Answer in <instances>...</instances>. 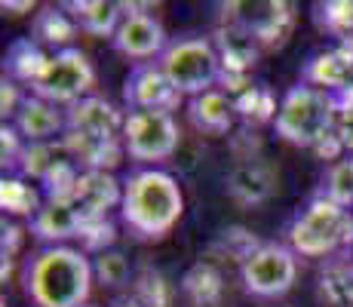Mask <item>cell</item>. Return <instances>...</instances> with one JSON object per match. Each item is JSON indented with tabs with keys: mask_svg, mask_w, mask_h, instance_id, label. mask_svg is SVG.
I'll return each mask as SVG.
<instances>
[{
	"mask_svg": "<svg viewBox=\"0 0 353 307\" xmlns=\"http://www.w3.org/2000/svg\"><path fill=\"white\" fill-rule=\"evenodd\" d=\"M185 212V194L175 175L163 169H135L123 179L120 221L139 240H163Z\"/></svg>",
	"mask_w": 353,
	"mask_h": 307,
	"instance_id": "obj_1",
	"label": "cell"
},
{
	"mask_svg": "<svg viewBox=\"0 0 353 307\" xmlns=\"http://www.w3.org/2000/svg\"><path fill=\"white\" fill-rule=\"evenodd\" d=\"M92 261L74 246H46L25 268V292L37 307H86L92 292Z\"/></svg>",
	"mask_w": 353,
	"mask_h": 307,
	"instance_id": "obj_2",
	"label": "cell"
},
{
	"mask_svg": "<svg viewBox=\"0 0 353 307\" xmlns=\"http://www.w3.org/2000/svg\"><path fill=\"white\" fill-rule=\"evenodd\" d=\"M338 111H341V99L335 92H325L310 83H295L280 99L274 129L289 145L314 151L325 135L335 132Z\"/></svg>",
	"mask_w": 353,
	"mask_h": 307,
	"instance_id": "obj_3",
	"label": "cell"
},
{
	"mask_svg": "<svg viewBox=\"0 0 353 307\" xmlns=\"http://www.w3.org/2000/svg\"><path fill=\"white\" fill-rule=\"evenodd\" d=\"M289 249L301 258H335L353 249V209L316 194L289 224Z\"/></svg>",
	"mask_w": 353,
	"mask_h": 307,
	"instance_id": "obj_4",
	"label": "cell"
},
{
	"mask_svg": "<svg viewBox=\"0 0 353 307\" xmlns=\"http://www.w3.org/2000/svg\"><path fill=\"white\" fill-rule=\"evenodd\" d=\"M166 77L181 95H203L209 90H219L221 83V59L212 37H179L166 46L160 59Z\"/></svg>",
	"mask_w": 353,
	"mask_h": 307,
	"instance_id": "obj_5",
	"label": "cell"
},
{
	"mask_svg": "<svg viewBox=\"0 0 353 307\" xmlns=\"http://www.w3.org/2000/svg\"><path fill=\"white\" fill-rule=\"evenodd\" d=\"M92 86H96V68H92L90 56L77 46L62 52H50L40 77L34 80L31 95L46 99L52 105H77V101L90 99Z\"/></svg>",
	"mask_w": 353,
	"mask_h": 307,
	"instance_id": "obj_6",
	"label": "cell"
},
{
	"mask_svg": "<svg viewBox=\"0 0 353 307\" xmlns=\"http://www.w3.org/2000/svg\"><path fill=\"white\" fill-rule=\"evenodd\" d=\"M181 129L169 111H129L123 123V148L135 163H163L175 157Z\"/></svg>",
	"mask_w": 353,
	"mask_h": 307,
	"instance_id": "obj_7",
	"label": "cell"
},
{
	"mask_svg": "<svg viewBox=\"0 0 353 307\" xmlns=\"http://www.w3.org/2000/svg\"><path fill=\"white\" fill-rule=\"evenodd\" d=\"M298 255L283 243H261L240 264L243 289L255 298H280L295 286Z\"/></svg>",
	"mask_w": 353,
	"mask_h": 307,
	"instance_id": "obj_8",
	"label": "cell"
},
{
	"mask_svg": "<svg viewBox=\"0 0 353 307\" xmlns=\"http://www.w3.org/2000/svg\"><path fill=\"white\" fill-rule=\"evenodd\" d=\"M225 22L246 28L264 50H280L295 28V6L283 0H255V3H225Z\"/></svg>",
	"mask_w": 353,
	"mask_h": 307,
	"instance_id": "obj_9",
	"label": "cell"
},
{
	"mask_svg": "<svg viewBox=\"0 0 353 307\" xmlns=\"http://www.w3.org/2000/svg\"><path fill=\"white\" fill-rule=\"evenodd\" d=\"M123 10L126 16L111 40L114 50L126 59H135V65L139 61H154V59L160 61L169 46L166 28L160 25V19L151 16V12H141L139 3H123Z\"/></svg>",
	"mask_w": 353,
	"mask_h": 307,
	"instance_id": "obj_10",
	"label": "cell"
},
{
	"mask_svg": "<svg viewBox=\"0 0 353 307\" xmlns=\"http://www.w3.org/2000/svg\"><path fill=\"white\" fill-rule=\"evenodd\" d=\"M123 101L129 111H169L181 105V92L166 77L160 61H139L129 68L123 83Z\"/></svg>",
	"mask_w": 353,
	"mask_h": 307,
	"instance_id": "obj_11",
	"label": "cell"
},
{
	"mask_svg": "<svg viewBox=\"0 0 353 307\" xmlns=\"http://www.w3.org/2000/svg\"><path fill=\"white\" fill-rule=\"evenodd\" d=\"M301 83L320 86L325 92L344 95L353 90V40H338L329 50H320L307 59L301 71Z\"/></svg>",
	"mask_w": 353,
	"mask_h": 307,
	"instance_id": "obj_12",
	"label": "cell"
},
{
	"mask_svg": "<svg viewBox=\"0 0 353 307\" xmlns=\"http://www.w3.org/2000/svg\"><path fill=\"white\" fill-rule=\"evenodd\" d=\"M276 181L280 172L270 160L252 157V160H240L228 172V197L240 206H258V203L270 200L276 194Z\"/></svg>",
	"mask_w": 353,
	"mask_h": 307,
	"instance_id": "obj_13",
	"label": "cell"
},
{
	"mask_svg": "<svg viewBox=\"0 0 353 307\" xmlns=\"http://www.w3.org/2000/svg\"><path fill=\"white\" fill-rule=\"evenodd\" d=\"M71 203L80 209L83 221H101V218H108L111 209H120V203H123V181L114 179V172L83 169Z\"/></svg>",
	"mask_w": 353,
	"mask_h": 307,
	"instance_id": "obj_14",
	"label": "cell"
},
{
	"mask_svg": "<svg viewBox=\"0 0 353 307\" xmlns=\"http://www.w3.org/2000/svg\"><path fill=\"white\" fill-rule=\"evenodd\" d=\"M65 123H68L65 132H83V135H96V139H123L126 114L108 99L90 95V99L68 108Z\"/></svg>",
	"mask_w": 353,
	"mask_h": 307,
	"instance_id": "obj_15",
	"label": "cell"
},
{
	"mask_svg": "<svg viewBox=\"0 0 353 307\" xmlns=\"http://www.w3.org/2000/svg\"><path fill=\"white\" fill-rule=\"evenodd\" d=\"M12 126L19 129V135L28 145H37V141H56V135L62 139L68 123H65V111L59 105L37 99V95H25Z\"/></svg>",
	"mask_w": 353,
	"mask_h": 307,
	"instance_id": "obj_16",
	"label": "cell"
},
{
	"mask_svg": "<svg viewBox=\"0 0 353 307\" xmlns=\"http://www.w3.org/2000/svg\"><path fill=\"white\" fill-rule=\"evenodd\" d=\"M83 224V215L71 200H43V206L31 218V234L46 246H65V240L80 237Z\"/></svg>",
	"mask_w": 353,
	"mask_h": 307,
	"instance_id": "obj_17",
	"label": "cell"
},
{
	"mask_svg": "<svg viewBox=\"0 0 353 307\" xmlns=\"http://www.w3.org/2000/svg\"><path fill=\"white\" fill-rule=\"evenodd\" d=\"M212 43H215V50H219L225 74H249L264 50L252 34L234 22H221L212 34Z\"/></svg>",
	"mask_w": 353,
	"mask_h": 307,
	"instance_id": "obj_18",
	"label": "cell"
},
{
	"mask_svg": "<svg viewBox=\"0 0 353 307\" xmlns=\"http://www.w3.org/2000/svg\"><path fill=\"white\" fill-rule=\"evenodd\" d=\"M188 117H191L194 129L203 135H230L234 123L240 120L236 117V108H234V99L221 90H209L203 95H194L188 101Z\"/></svg>",
	"mask_w": 353,
	"mask_h": 307,
	"instance_id": "obj_19",
	"label": "cell"
},
{
	"mask_svg": "<svg viewBox=\"0 0 353 307\" xmlns=\"http://www.w3.org/2000/svg\"><path fill=\"white\" fill-rule=\"evenodd\" d=\"M62 6L71 12L77 28L92 34V37L114 40V34H117L120 22H123V16H126L123 3H117V0H68Z\"/></svg>",
	"mask_w": 353,
	"mask_h": 307,
	"instance_id": "obj_20",
	"label": "cell"
},
{
	"mask_svg": "<svg viewBox=\"0 0 353 307\" xmlns=\"http://www.w3.org/2000/svg\"><path fill=\"white\" fill-rule=\"evenodd\" d=\"M77 22L71 19V12L65 10L62 3L59 6H43L40 12H34V22H31V34L28 37L34 43H40L43 50L52 52H62L74 46V37H77Z\"/></svg>",
	"mask_w": 353,
	"mask_h": 307,
	"instance_id": "obj_21",
	"label": "cell"
},
{
	"mask_svg": "<svg viewBox=\"0 0 353 307\" xmlns=\"http://www.w3.org/2000/svg\"><path fill=\"white\" fill-rule=\"evenodd\" d=\"M46 59H50V52H46L40 43H34L31 37H19V40H12L10 50H6L3 77L12 80V83L34 86V80H37L40 71H43Z\"/></svg>",
	"mask_w": 353,
	"mask_h": 307,
	"instance_id": "obj_22",
	"label": "cell"
},
{
	"mask_svg": "<svg viewBox=\"0 0 353 307\" xmlns=\"http://www.w3.org/2000/svg\"><path fill=\"white\" fill-rule=\"evenodd\" d=\"M316 292L325 307H353V258H329L320 270Z\"/></svg>",
	"mask_w": 353,
	"mask_h": 307,
	"instance_id": "obj_23",
	"label": "cell"
},
{
	"mask_svg": "<svg viewBox=\"0 0 353 307\" xmlns=\"http://www.w3.org/2000/svg\"><path fill=\"white\" fill-rule=\"evenodd\" d=\"M234 108H236V117L243 120V126H258V123L276 120V111H280L270 86L252 83V80H249L246 90H240L234 95Z\"/></svg>",
	"mask_w": 353,
	"mask_h": 307,
	"instance_id": "obj_24",
	"label": "cell"
},
{
	"mask_svg": "<svg viewBox=\"0 0 353 307\" xmlns=\"http://www.w3.org/2000/svg\"><path fill=\"white\" fill-rule=\"evenodd\" d=\"M40 206H43V200H40V190L34 184H28L22 175H3V181H0V209L6 215L34 218Z\"/></svg>",
	"mask_w": 353,
	"mask_h": 307,
	"instance_id": "obj_25",
	"label": "cell"
},
{
	"mask_svg": "<svg viewBox=\"0 0 353 307\" xmlns=\"http://www.w3.org/2000/svg\"><path fill=\"white\" fill-rule=\"evenodd\" d=\"M221 274L209 261H196L185 277H181V292L196 304V307H215L221 298Z\"/></svg>",
	"mask_w": 353,
	"mask_h": 307,
	"instance_id": "obj_26",
	"label": "cell"
},
{
	"mask_svg": "<svg viewBox=\"0 0 353 307\" xmlns=\"http://www.w3.org/2000/svg\"><path fill=\"white\" fill-rule=\"evenodd\" d=\"M62 160H68V151H65V141L56 139V141H37V145H25L22 151V160H19V175L22 179H37L43 181L50 175L52 166H59Z\"/></svg>",
	"mask_w": 353,
	"mask_h": 307,
	"instance_id": "obj_27",
	"label": "cell"
},
{
	"mask_svg": "<svg viewBox=\"0 0 353 307\" xmlns=\"http://www.w3.org/2000/svg\"><path fill=\"white\" fill-rule=\"evenodd\" d=\"M320 194L325 200L338 203V206L353 209V157H341L338 163H332V166L325 169Z\"/></svg>",
	"mask_w": 353,
	"mask_h": 307,
	"instance_id": "obj_28",
	"label": "cell"
},
{
	"mask_svg": "<svg viewBox=\"0 0 353 307\" xmlns=\"http://www.w3.org/2000/svg\"><path fill=\"white\" fill-rule=\"evenodd\" d=\"M316 22H320V28L335 34L338 40H353V0L316 3Z\"/></svg>",
	"mask_w": 353,
	"mask_h": 307,
	"instance_id": "obj_29",
	"label": "cell"
},
{
	"mask_svg": "<svg viewBox=\"0 0 353 307\" xmlns=\"http://www.w3.org/2000/svg\"><path fill=\"white\" fill-rule=\"evenodd\" d=\"M92 270L105 286H126L129 277H132V268H129V258L123 252H101V255L92 258Z\"/></svg>",
	"mask_w": 353,
	"mask_h": 307,
	"instance_id": "obj_30",
	"label": "cell"
},
{
	"mask_svg": "<svg viewBox=\"0 0 353 307\" xmlns=\"http://www.w3.org/2000/svg\"><path fill=\"white\" fill-rule=\"evenodd\" d=\"M77 240H80V249H83V252L101 255V252H108L114 246V240H117V228H114L111 218H101V221H86Z\"/></svg>",
	"mask_w": 353,
	"mask_h": 307,
	"instance_id": "obj_31",
	"label": "cell"
},
{
	"mask_svg": "<svg viewBox=\"0 0 353 307\" xmlns=\"http://www.w3.org/2000/svg\"><path fill=\"white\" fill-rule=\"evenodd\" d=\"M135 298H139L145 307H166L169 298H172V286H169L160 274L151 277V270H148V277L139 283V292H135Z\"/></svg>",
	"mask_w": 353,
	"mask_h": 307,
	"instance_id": "obj_32",
	"label": "cell"
},
{
	"mask_svg": "<svg viewBox=\"0 0 353 307\" xmlns=\"http://www.w3.org/2000/svg\"><path fill=\"white\" fill-rule=\"evenodd\" d=\"M28 141L19 135V129L12 126V123H3V129H0V160H3V166H19V160H22V151Z\"/></svg>",
	"mask_w": 353,
	"mask_h": 307,
	"instance_id": "obj_33",
	"label": "cell"
},
{
	"mask_svg": "<svg viewBox=\"0 0 353 307\" xmlns=\"http://www.w3.org/2000/svg\"><path fill=\"white\" fill-rule=\"evenodd\" d=\"M338 99H341V111H338V120H335V135L341 139L344 154L353 157V90L338 95Z\"/></svg>",
	"mask_w": 353,
	"mask_h": 307,
	"instance_id": "obj_34",
	"label": "cell"
},
{
	"mask_svg": "<svg viewBox=\"0 0 353 307\" xmlns=\"http://www.w3.org/2000/svg\"><path fill=\"white\" fill-rule=\"evenodd\" d=\"M22 101H25L22 86L3 77V86H0V114H3V120H16V114H19V108H22Z\"/></svg>",
	"mask_w": 353,
	"mask_h": 307,
	"instance_id": "obj_35",
	"label": "cell"
},
{
	"mask_svg": "<svg viewBox=\"0 0 353 307\" xmlns=\"http://www.w3.org/2000/svg\"><path fill=\"white\" fill-rule=\"evenodd\" d=\"M19 243H22V230L12 221H3V279L10 274V261H12V255H16Z\"/></svg>",
	"mask_w": 353,
	"mask_h": 307,
	"instance_id": "obj_36",
	"label": "cell"
},
{
	"mask_svg": "<svg viewBox=\"0 0 353 307\" xmlns=\"http://www.w3.org/2000/svg\"><path fill=\"white\" fill-rule=\"evenodd\" d=\"M0 10H3L6 16H22V12H34L37 6H34V0H3Z\"/></svg>",
	"mask_w": 353,
	"mask_h": 307,
	"instance_id": "obj_37",
	"label": "cell"
},
{
	"mask_svg": "<svg viewBox=\"0 0 353 307\" xmlns=\"http://www.w3.org/2000/svg\"><path fill=\"white\" fill-rule=\"evenodd\" d=\"M350 258H353V249H350Z\"/></svg>",
	"mask_w": 353,
	"mask_h": 307,
	"instance_id": "obj_38",
	"label": "cell"
}]
</instances>
